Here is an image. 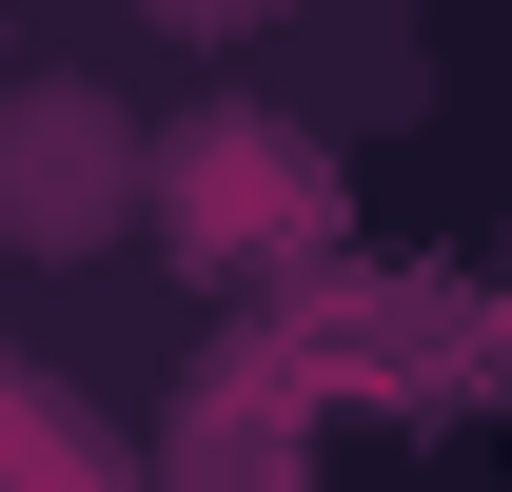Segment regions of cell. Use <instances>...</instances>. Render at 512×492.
<instances>
[{
    "label": "cell",
    "mask_w": 512,
    "mask_h": 492,
    "mask_svg": "<svg viewBox=\"0 0 512 492\" xmlns=\"http://www.w3.org/2000/svg\"><path fill=\"white\" fill-rule=\"evenodd\" d=\"M158 20H197V40H237V20H256V0H158Z\"/></svg>",
    "instance_id": "obj_3"
},
{
    "label": "cell",
    "mask_w": 512,
    "mask_h": 492,
    "mask_svg": "<svg viewBox=\"0 0 512 492\" xmlns=\"http://www.w3.org/2000/svg\"><path fill=\"white\" fill-rule=\"evenodd\" d=\"M138 217V119L99 79H40V99H0V237L20 256H99Z\"/></svg>",
    "instance_id": "obj_1"
},
{
    "label": "cell",
    "mask_w": 512,
    "mask_h": 492,
    "mask_svg": "<svg viewBox=\"0 0 512 492\" xmlns=\"http://www.w3.org/2000/svg\"><path fill=\"white\" fill-rule=\"evenodd\" d=\"M138 178H158V217H178V256H296V237H316V197H335L316 138L256 119V99H217L197 138H158Z\"/></svg>",
    "instance_id": "obj_2"
}]
</instances>
